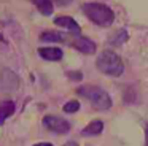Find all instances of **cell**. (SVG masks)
<instances>
[{
    "mask_svg": "<svg viewBox=\"0 0 148 146\" xmlns=\"http://www.w3.org/2000/svg\"><path fill=\"white\" fill-rule=\"evenodd\" d=\"M96 67L100 73L108 76H121L124 73V63H123L121 57L112 49H107L100 53V56L96 60Z\"/></svg>",
    "mask_w": 148,
    "mask_h": 146,
    "instance_id": "6da1fadb",
    "label": "cell"
},
{
    "mask_svg": "<svg viewBox=\"0 0 148 146\" xmlns=\"http://www.w3.org/2000/svg\"><path fill=\"white\" fill-rule=\"evenodd\" d=\"M83 13L88 16L89 21H92L99 27H110L115 22L113 10L103 3H84Z\"/></svg>",
    "mask_w": 148,
    "mask_h": 146,
    "instance_id": "7a4b0ae2",
    "label": "cell"
},
{
    "mask_svg": "<svg viewBox=\"0 0 148 146\" xmlns=\"http://www.w3.org/2000/svg\"><path fill=\"white\" fill-rule=\"evenodd\" d=\"M77 92L81 97L86 98L96 110L105 111V110L112 108V98H110V95L102 87H99V86H80L77 89Z\"/></svg>",
    "mask_w": 148,
    "mask_h": 146,
    "instance_id": "3957f363",
    "label": "cell"
},
{
    "mask_svg": "<svg viewBox=\"0 0 148 146\" xmlns=\"http://www.w3.org/2000/svg\"><path fill=\"white\" fill-rule=\"evenodd\" d=\"M43 126L53 133H58V135H64L70 130V122L64 117L54 116V114H48V116L43 117Z\"/></svg>",
    "mask_w": 148,
    "mask_h": 146,
    "instance_id": "277c9868",
    "label": "cell"
},
{
    "mask_svg": "<svg viewBox=\"0 0 148 146\" xmlns=\"http://www.w3.org/2000/svg\"><path fill=\"white\" fill-rule=\"evenodd\" d=\"M21 84V79L13 70L3 68L0 72V92H14Z\"/></svg>",
    "mask_w": 148,
    "mask_h": 146,
    "instance_id": "5b68a950",
    "label": "cell"
},
{
    "mask_svg": "<svg viewBox=\"0 0 148 146\" xmlns=\"http://www.w3.org/2000/svg\"><path fill=\"white\" fill-rule=\"evenodd\" d=\"M54 24L59 25V27L67 29V30L70 32L72 35H75V37L81 35V27H80V24H78V22L75 21L73 18H70V16H58V18H54Z\"/></svg>",
    "mask_w": 148,
    "mask_h": 146,
    "instance_id": "8992f818",
    "label": "cell"
},
{
    "mask_svg": "<svg viewBox=\"0 0 148 146\" xmlns=\"http://www.w3.org/2000/svg\"><path fill=\"white\" fill-rule=\"evenodd\" d=\"M72 46H73L75 49H78L80 53H83V54H94L96 49H97L96 43H94L91 38L81 37V35H78V37L72 41Z\"/></svg>",
    "mask_w": 148,
    "mask_h": 146,
    "instance_id": "52a82bcc",
    "label": "cell"
},
{
    "mask_svg": "<svg viewBox=\"0 0 148 146\" xmlns=\"http://www.w3.org/2000/svg\"><path fill=\"white\" fill-rule=\"evenodd\" d=\"M38 54L42 59L49 60V62H59L64 56L61 48H56V46H46V48H38Z\"/></svg>",
    "mask_w": 148,
    "mask_h": 146,
    "instance_id": "ba28073f",
    "label": "cell"
},
{
    "mask_svg": "<svg viewBox=\"0 0 148 146\" xmlns=\"http://www.w3.org/2000/svg\"><path fill=\"white\" fill-rule=\"evenodd\" d=\"M103 130V122L100 119H94L81 130V135L83 136H96V135H100Z\"/></svg>",
    "mask_w": 148,
    "mask_h": 146,
    "instance_id": "9c48e42d",
    "label": "cell"
},
{
    "mask_svg": "<svg viewBox=\"0 0 148 146\" xmlns=\"http://www.w3.org/2000/svg\"><path fill=\"white\" fill-rule=\"evenodd\" d=\"M14 111H16V105H14L13 100H5L0 105V126H3V122L10 116H13Z\"/></svg>",
    "mask_w": 148,
    "mask_h": 146,
    "instance_id": "30bf717a",
    "label": "cell"
},
{
    "mask_svg": "<svg viewBox=\"0 0 148 146\" xmlns=\"http://www.w3.org/2000/svg\"><path fill=\"white\" fill-rule=\"evenodd\" d=\"M40 40L42 41H48V43H61V41H65V37L61 33V32H54V30H46L40 35Z\"/></svg>",
    "mask_w": 148,
    "mask_h": 146,
    "instance_id": "8fae6325",
    "label": "cell"
},
{
    "mask_svg": "<svg viewBox=\"0 0 148 146\" xmlns=\"http://www.w3.org/2000/svg\"><path fill=\"white\" fill-rule=\"evenodd\" d=\"M35 6L38 8V11L42 13L43 16H51L53 14V10H54V3L53 0H34Z\"/></svg>",
    "mask_w": 148,
    "mask_h": 146,
    "instance_id": "7c38bea8",
    "label": "cell"
},
{
    "mask_svg": "<svg viewBox=\"0 0 148 146\" xmlns=\"http://www.w3.org/2000/svg\"><path fill=\"white\" fill-rule=\"evenodd\" d=\"M62 110H64L65 113H69V114L77 113V111L80 110V102H78V100H70V102H67V103L64 105V108H62Z\"/></svg>",
    "mask_w": 148,
    "mask_h": 146,
    "instance_id": "4fadbf2b",
    "label": "cell"
},
{
    "mask_svg": "<svg viewBox=\"0 0 148 146\" xmlns=\"http://www.w3.org/2000/svg\"><path fill=\"white\" fill-rule=\"evenodd\" d=\"M72 0H53V3H58V5H69Z\"/></svg>",
    "mask_w": 148,
    "mask_h": 146,
    "instance_id": "5bb4252c",
    "label": "cell"
},
{
    "mask_svg": "<svg viewBox=\"0 0 148 146\" xmlns=\"http://www.w3.org/2000/svg\"><path fill=\"white\" fill-rule=\"evenodd\" d=\"M145 146H148V126H147V130H145Z\"/></svg>",
    "mask_w": 148,
    "mask_h": 146,
    "instance_id": "9a60e30c",
    "label": "cell"
},
{
    "mask_svg": "<svg viewBox=\"0 0 148 146\" xmlns=\"http://www.w3.org/2000/svg\"><path fill=\"white\" fill-rule=\"evenodd\" d=\"M64 146H78V143L77 141H67Z\"/></svg>",
    "mask_w": 148,
    "mask_h": 146,
    "instance_id": "2e32d148",
    "label": "cell"
},
{
    "mask_svg": "<svg viewBox=\"0 0 148 146\" xmlns=\"http://www.w3.org/2000/svg\"><path fill=\"white\" fill-rule=\"evenodd\" d=\"M34 146H53L51 143H35Z\"/></svg>",
    "mask_w": 148,
    "mask_h": 146,
    "instance_id": "e0dca14e",
    "label": "cell"
},
{
    "mask_svg": "<svg viewBox=\"0 0 148 146\" xmlns=\"http://www.w3.org/2000/svg\"><path fill=\"white\" fill-rule=\"evenodd\" d=\"M0 41H2V43H5V38L2 37V33H0Z\"/></svg>",
    "mask_w": 148,
    "mask_h": 146,
    "instance_id": "ac0fdd59",
    "label": "cell"
}]
</instances>
